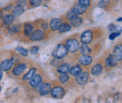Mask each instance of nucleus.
<instances>
[{
  "mask_svg": "<svg viewBox=\"0 0 122 103\" xmlns=\"http://www.w3.org/2000/svg\"><path fill=\"white\" fill-rule=\"evenodd\" d=\"M67 54H68V50H67L65 44H62V43L56 45V47L53 51V56H54V58L62 59L64 58V57H66Z\"/></svg>",
  "mask_w": 122,
  "mask_h": 103,
  "instance_id": "f257e3e1",
  "label": "nucleus"
},
{
  "mask_svg": "<svg viewBox=\"0 0 122 103\" xmlns=\"http://www.w3.org/2000/svg\"><path fill=\"white\" fill-rule=\"evenodd\" d=\"M67 18H68L69 21H70V25H71V26H73V27H78V26H80V25H82V23H83V19H82L81 17H79L78 15L74 14L71 10L68 12Z\"/></svg>",
  "mask_w": 122,
  "mask_h": 103,
  "instance_id": "f03ea898",
  "label": "nucleus"
},
{
  "mask_svg": "<svg viewBox=\"0 0 122 103\" xmlns=\"http://www.w3.org/2000/svg\"><path fill=\"white\" fill-rule=\"evenodd\" d=\"M65 46H66V48L68 50V53L74 54L79 49V42H78V40L76 39H69L66 41Z\"/></svg>",
  "mask_w": 122,
  "mask_h": 103,
  "instance_id": "7ed1b4c3",
  "label": "nucleus"
},
{
  "mask_svg": "<svg viewBox=\"0 0 122 103\" xmlns=\"http://www.w3.org/2000/svg\"><path fill=\"white\" fill-rule=\"evenodd\" d=\"M88 80H89V73L87 71H81L77 76H75V81L78 85L86 84Z\"/></svg>",
  "mask_w": 122,
  "mask_h": 103,
  "instance_id": "20e7f679",
  "label": "nucleus"
},
{
  "mask_svg": "<svg viewBox=\"0 0 122 103\" xmlns=\"http://www.w3.org/2000/svg\"><path fill=\"white\" fill-rule=\"evenodd\" d=\"M50 94H51V96H52L54 98L61 99V98L65 96L66 91H65V89L63 88L62 86H55L54 88L51 89Z\"/></svg>",
  "mask_w": 122,
  "mask_h": 103,
  "instance_id": "39448f33",
  "label": "nucleus"
},
{
  "mask_svg": "<svg viewBox=\"0 0 122 103\" xmlns=\"http://www.w3.org/2000/svg\"><path fill=\"white\" fill-rule=\"evenodd\" d=\"M51 89H52V84L50 83H43L41 82L40 83V85L38 86V92L40 93L41 96H46L48 94H50L51 92Z\"/></svg>",
  "mask_w": 122,
  "mask_h": 103,
  "instance_id": "423d86ee",
  "label": "nucleus"
},
{
  "mask_svg": "<svg viewBox=\"0 0 122 103\" xmlns=\"http://www.w3.org/2000/svg\"><path fill=\"white\" fill-rule=\"evenodd\" d=\"M13 66H14V60H13V58L5 59V60H3L0 63V69L2 71L8 72V71H10L13 68Z\"/></svg>",
  "mask_w": 122,
  "mask_h": 103,
  "instance_id": "0eeeda50",
  "label": "nucleus"
},
{
  "mask_svg": "<svg viewBox=\"0 0 122 103\" xmlns=\"http://www.w3.org/2000/svg\"><path fill=\"white\" fill-rule=\"evenodd\" d=\"M44 38H45V34L43 30H33L30 34V39L32 41H40V40H42Z\"/></svg>",
  "mask_w": 122,
  "mask_h": 103,
  "instance_id": "6e6552de",
  "label": "nucleus"
},
{
  "mask_svg": "<svg viewBox=\"0 0 122 103\" xmlns=\"http://www.w3.org/2000/svg\"><path fill=\"white\" fill-rule=\"evenodd\" d=\"M27 69V65L25 64V63H18L16 66H14L13 69H12V74L18 77V76H21L22 74L24 73Z\"/></svg>",
  "mask_w": 122,
  "mask_h": 103,
  "instance_id": "1a4fd4ad",
  "label": "nucleus"
},
{
  "mask_svg": "<svg viewBox=\"0 0 122 103\" xmlns=\"http://www.w3.org/2000/svg\"><path fill=\"white\" fill-rule=\"evenodd\" d=\"M93 39V33L91 30H86L81 35V42L84 44H88L92 41Z\"/></svg>",
  "mask_w": 122,
  "mask_h": 103,
  "instance_id": "9d476101",
  "label": "nucleus"
},
{
  "mask_svg": "<svg viewBox=\"0 0 122 103\" xmlns=\"http://www.w3.org/2000/svg\"><path fill=\"white\" fill-rule=\"evenodd\" d=\"M42 82V77L41 74H35L30 80H29V86L32 88H37L40 83Z\"/></svg>",
  "mask_w": 122,
  "mask_h": 103,
  "instance_id": "9b49d317",
  "label": "nucleus"
},
{
  "mask_svg": "<svg viewBox=\"0 0 122 103\" xmlns=\"http://www.w3.org/2000/svg\"><path fill=\"white\" fill-rule=\"evenodd\" d=\"M78 62L82 66H89L93 62V57L90 54H83L78 58Z\"/></svg>",
  "mask_w": 122,
  "mask_h": 103,
  "instance_id": "f8f14e48",
  "label": "nucleus"
},
{
  "mask_svg": "<svg viewBox=\"0 0 122 103\" xmlns=\"http://www.w3.org/2000/svg\"><path fill=\"white\" fill-rule=\"evenodd\" d=\"M61 24H62V21L60 18H54L51 20L49 25H50V28L52 31H56V30H58Z\"/></svg>",
  "mask_w": 122,
  "mask_h": 103,
  "instance_id": "ddd939ff",
  "label": "nucleus"
},
{
  "mask_svg": "<svg viewBox=\"0 0 122 103\" xmlns=\"http://www.w3.org/2000/svg\"><path fill=\"white\" fill-rule=\"evenodd\" d=\"M70 69H71V65L69 63H62V64L57 66L56 71L60 74H66L69 73Z\"/></svg>",
  "mask_w": 122,
  "mask_h": 103,
  "instance_id": "4468645a",
  "label": "nucleus"
},
{
  "mask_svg": "<svg viewBox=\"0 0 122 103\" xmlns=\"http://www.w3.org/2000/svg\"><path fill=\"white\" fill-rule=\"evenodd\" d=\"M117 59L116 58L113 54H110L106 59H105V65L107 68H113L117 65Z\"/></svg>",
  "mask_w": 122,
  "mask_h": 103,
  "instance_id": "2eb2a0df",
  "label": "nucleus"
},
{
  "mask_svg": "<svg viewBox=\"0 0 122 103\" xmlns=\"http://www.w3.org/2000/svg\"><path fill=\"white\" fill-rule=\"evenodd\" d=\"M103 69V67L102 64H95L91 68V74L93 76H99L100 74H102Z\"/></svg>",
  "mask_w": 122,
  "mask_h": 103,
  "instance_id": "dca6fc26",
  "label": "nucleus"
},
{
  "mask_svg": "<svg viewBox=\"0 0 122 103\" xmlns=\"http://www.w3.org/2000/svg\"><path fill=\"white\" fill-rule=\"evenodd\" d=\"M113 55L117 59V61H121L122 59V46L120 44L117 45L114 49V53Z\"/></svg>",
  "mask_w": 122,
  "mask_h": 103,
  "instance_id": "f3484780",
  "label": "nucleus"
},
{
  "mask_svg": "<svg viewBox=\"0 0 122 103\" xmlns=\"http://www.w3.org/2000/svg\"><path fill=\"white\" fill-rule=\"evenodd\" d=\"M36 71H37V69H36V68H34V67L30 68V69H28V71L24 75V77L22 78V80H23V81H29L31 78L36 74Z\"/></svg>",
  "mask_w": 122,
  "mask_h": 103,
  "instance_id": "a211bd4d",
  "label": "nucleus"
},
{
  "mask_svg": "<svg viewBox=\"0 0 122 103\" xmlns=\"http://www.w3.org/2000/svg\"><path fill=\"white\" fill-rule=\"evenodd\" d=\"M71 11H72L74 14L81 15V14H83V13H85V12L86 11V8H84V7L80 6L79 4H77V5H75V6L72 8Z\"/></svg>",
  "mask_w": 122,
  "mask_h": 103,
  "instance_id": "6ab92c4d",
  "label": "nucleus"
},
{
  "mask_svg": "<svg viewBox=\"0 0 122 103\" xmlns=\"http://www.w3.org/2000/svg\"><path fill=\"white\" fill-rule=\"evenodd\" d=\"M81 71H82V68H81V66H80V65H75V66H73V67H71L69 73L71 74V76L75 77V76H77Z\"/></svg>",
  "mask_w": 122,
  "mask_h": 103,
  "instance_id": "aec40b11",
  "label": "nucleus"
},
{
  "mask_svg": "<svg viewBox=\"0 0 122 103\" xmlns=\"http://www.w3.org/2000/svg\"><path fill=\"white\" fill-rule=\"evenodd\" d=\"M14 19H15V16H13L12 14H6L5 16H3V22L6 25H12Z\"/></svg>",
  "mask_w": 122,
  "mask_h": 103,
  "instance_id": "412c9836",
  "label": "nucleus"
},
{
  "mask_svg": "<svg viewBox=\"0 0 122 103\" xmlns=\"http://www.w3.org/2000/svg\"><path fill=\"white\" fill-rule=\"evenodd\" d=\"M71 29V25H70V23H62L58 28V32L59 33H66L69 32Z\"/></svg>",
  "mask_w": 122,
  "mask_h": 103,
  "instance_id": "4be33fe9",
  "label": "nucleus"
},
{
  "mask_svg": "<svg viewBox=\"0 0 122 103\" xmlns=\"http://www.w3.org/2000/svg\"><path fill=\"white\" fill-rule=\"evenodd\" d=\"M80 52L83 54H91V49L87 44H84L83 43L80 47Z\"/></svg>",
  "mask_w": 122,
  "mask_h": 103,
  "instance_id": "5701e85b",
  "label": "nucleus"
},
{
  "mask_svg": "<svg viewBox=\"0 0 122 103\" xmlns=\"http://www.w3.org/2000/svg\"><path fill=\"white\" fill-rule=\"evenodd\" d=\"M58 81L61 84H67L70 82V76L68 75V73L66 74H61L58 77Z\"/></svg>",
  "mask_w": 122,
  "mask_h": 103,
  "instance_id": "b1692460",
  "label": "nucleus"
},
{
  "mask_svg": "<svg viewBox=\"0 0 122 103\" xmlns=\"http://www.w3.org/2000/svg\"><path fill=\"white\" fill-rule=\"evenodd\" d=\"M24 11H25V10H24V8L22 7V6H17L15 7L14 9H13V11H12V13H13V16H20V15H22L24 13Z\"/></svg>",
  "mask_w": 122,
  "mask_h": 103,
  "instance_id": "393cba45",
  "label": "nucleus"
},
{
  "mask_svg": "<svg viewBox=\"0 0 122 103\" xmlns=\"http://www.w3.org/2000/svg\"><path fill=\"white\" fill-rule=\"evenodd\" d=\"M34 30L33 25L31 24H26L25 25V29H24V34L25 36H30V34L32 33V31Z\"/></svg>",
  "mask_w": 122,
  "mask_h": 103,
  "instance_id": "a878e982",
  "label": "nucleus"
},
{
  "mask_svg": "<svg viewBox=\"0 0 122 103\" xmlns=\"http://www.w3.org/2000/svg\"><path fill=\"white\" fill-rule=\"evenodd\" d=\"M16 51L19 53V54L20 55H22V56H27L28 55V51H27V49H25V48H24V47H16Z\"/></svg>",
  "mask_w": 122,
  "mask_h": 103,
  "instance_id": "bb28decb",
  "label": "nucleus"
},
{
  "mask_svg": "<svg viewBox=\"0 0 122 103\" xmlns=\"http://www.w3.org/2000/svg\"><path fill=\"white\" fill-rule=\"evenodd\" d=\"M21 29V25H12L10 28H9V31H10V33H11V34H17L19 31Z\"/></svg>",
  "mask_w": 122,
  "mask_h": 103,
  "instance_id": "cd10ccee",
  "label": "nucleus"
},
{
  "mask_svg": "<svg viewBox=\"0 0 122 103\" xmlns=\"http://www.w3.org/2000/svg\"><path fill=\"white\" fill-rule=\"evenodd\" d=\"M110 5V0H101L99 3V7L102 9H107Z\"/></svg>",
  "mask_w": 122,
  "mask_h": 103,
  "instance_id": "c85d7f7f",
  "label": "nucleus"
},
{
  "mask_svg": "<svg viewBox=\"0 0 122 103\" xmlns=\"http://www.w3.org/2000/svg\"><path fill=\"white\" fill-rule=\"evenodd\" d=\"M91 4V0H79V5L84 8H88Z\"/></svg>",
  "mask_w": 122,
  "mask_h": 103,
  "instance_id": "c756f323",
  "label": "nucleus"
},
{
  "mask_svg": "<svg viewBox=\"0 0 122 103\" xmlns=\"http://www.w3.org/2000/svg\"><path fill=\"white\" fill-rule=\"evenodd\" d=\"M42 0H30L29 4L31 7H39L40 5H41Z\"/></svg>",
  "mask_w": 122,
  "mask_h": 103,
  "instance_id": "7c9ffc66",
  "label": "nucleus"
},
{
  "mask_svg": "<svg viewBox=\"0 0 122 103\" xmlns=\"http://www.w3.org/2000/svg\"><path fill=\"white\" fill-rule=\"evenodd\" d=\"M119 35H120V32H115V31H114V32H112V33L109 35V39H110V40H114V39H115L117 37H118Z\"/></svg>",
  "mask_w": 122,
  "mask_h": 103,
  "instance_id": "2f4dec72",
  "label": "nucleus"
},
{
  "mask_svg": "<svg viewBox=\"0 0 122 103\" xmlns=\"http://www.w3.org/2000/svg\"><path fill=\"white\" fill-rule=\"evenodd\" d=\"M39 50H40L39 46H33V47H31V49H30V54H38Z\"/></svg>",
  "mask_w": 122,
  "mask_h": 103,
  "instance_id": "473e14b6",
  "label": "nucleus"
},
{
  "mask_svg": "<svg viewBox=\"0 0 122 103\" xmlns=\"http://www.w3.org/2000/svg\"><path fill=\"white\" fill-rule=\"evenodd\" d=\"M60 59H57V58H55L52 62H51V65H53V66H56V67H57L59 64H60Z\"/></svg>",
  "mask_w": 122,
  "mask_h": 103,
  "instance_id": "72a5a7b5",
  "label": "nucleus"
},
{
  "mask_svg": "<svg viewBox=\"0 0 122 103\" xmlns=\"http://www.w3.org/2000/svg\"><path fill=\"white\" fill-rule=\"evenodd\" d=\"M25 1H26V0H19V1H18L19 6H22V7H23V6H25V5L26 4V2H25Z\"/></svg>",
  "mask_w": 122,
  "mask_h": 103,
  "instance_id": "f704fd0d",
  "label": "nucleus"
},
{
  "mask_svg": "<svg viewBox=\"0 0 122 103\" xmlns=\"http://www.w3.org/2000/svg\"><path fill=\"white\" fill-rule=\"evenodd\" d=\"M108 28H109V30H110V31H112V32H114V31L116 30V26H115V25H114L113 24H111V25H110L108 26Z\"/></svg>",
  "mask_w": 122,
  "mask_h": 103,
  "instance_id": "c9c22d12",
  "label": "nucleus"
},
{
  "mask_svg": "<svg viewBox=\"0 0 122 103\" xmlns=\"http://www.w3.org/2000/svg\"><path fill=\"white\" fill-rule=\"evenodd\" d=\"M2 77H3V71L0 69V80L2 79Z\"/></svg>",
  "mask_w": 122,
  "mask_h": 103,
  "instance_id": "e433bc0d",
  "label": "nucleus"
},
{
  "mask_svg": "<svg viewBox=\"0 0 122 103\" xmlns=\"http://www.w3.org/2000/svg\"><path fill=\"white\" fill-rule=\"evenodd\" d=\"M3 15H2V12H1V10H0V19H1V17H2Z\"/></svg>",
  "mask_w": 122,
  "mask_h": 103,
  "instance_id": "4c0bfd02",
  "label": "nucleus"
},
{
  "mask_svg": "<svg viewBox=\"0 0 122 103\" xmlns=\"http://www.w3.org/2000/svg\"><path fill=\"white\" fill-rule=\"evenodd\" d=\"M1 89H2V88H1V86H0V92H1Z\"/></svg>",
  "mask_w": 122,
  "mask_h": 103,
  "instance_id": "58836bf2",
  "label": "nucleus"
},
{
  "mask_svg": "<svg viewBox=\"0 0 122 103\" xmlns=\"http://www.w3.org/2000/svg\"><path fill=\"white\" fill-rule=\"evenodd\" d=\"M45 1H49V0H45Z\"/></svg>",
  "mask_w": 122,
  "mask_h": 103,
  "instance_id": "ea45409f",
  "label": "nucleus"
}]
</instances>
